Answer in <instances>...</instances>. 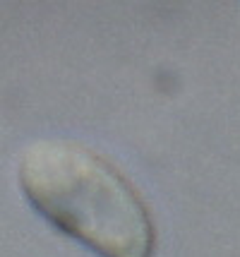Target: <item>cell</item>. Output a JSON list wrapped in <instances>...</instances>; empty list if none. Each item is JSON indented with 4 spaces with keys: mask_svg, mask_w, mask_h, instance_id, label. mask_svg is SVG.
<instances>
[{
    "mask_svg": "<svg viewBox=\"0 0 240 257\" xmlns=\"http://www.w3.org/2000/svg\"><path fill=\"white\" fill-rule=\"evenodd\" d=\"M17 180L48 224L99 257H154L147 202L99 152L70 140H39L22 152Z\"/></svg>",
    "mask_w": 240,
    "mask_h": 257,
    "instance_id": "cell-1",
    "label": "cell"
}]
</instances>
